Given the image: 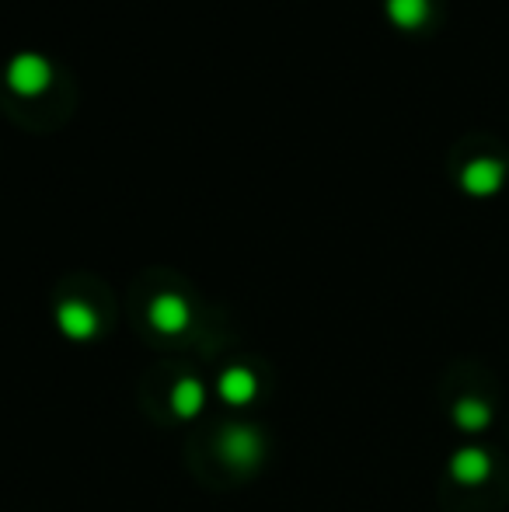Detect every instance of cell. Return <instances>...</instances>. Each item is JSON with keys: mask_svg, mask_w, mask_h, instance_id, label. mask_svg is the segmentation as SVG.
Segmentation results:
<instances>
[{"mask_svg": "<svg viewBox=\"0 0 509 512\" xmlns=\"http://www.w3.org/2000/svg\"><path fill=\"white\" fill-rule=\"evenodd\" d=\"M220 457L234 467H252L262 457V436L252 425H231V429L220 436Z\"/></svg>", "mask_w": 509, "mask_h": 512, "instance_id": "obj_3", "label": "cell"}, {"mask_svg": "<svg viewBox=\"0 0 509 512\" xmlns=\"http://www.w3.org/2000/svg\"><path fill=\"white\" fill-rule=\"evenodd\" d=\"M489 474H492V460H489V453L478 450V446H464V450H457L454 457H450V478H454L457 485L475 488V485H482Z\"/></svg>", "mask_w": 509, "mask_h": 512, "instance_id": "obj_5", "label": "cell"}, {"mask_svg": "<svg viewBox=\"0 0 509 512\" xmlns=\"http://www.w3.org/2000/svg\"><path fill=\"white\" fill-rule=\"evenodd\" d=\"M454 422L464 432H485L492 425V408L482 398H461L454 405Z\"/></svg>", "mask_w": 509, "mask_h": 512, "instance_id": "obj_8", "label": "cell"}, {"mask_svg": "<svg viewBox=\"0 0 509 512\" xmlns=\"http://www.w3.org/2000/svg\"><path fill=\"white\" fill-rule=\"evenodd\" d=\"M49 77H53V70H49L46 56H39V53H18L11 60V67H7V84H11L14 91H21V95L42 91L49 84Z\"/></svg>", "mask_w": 509, "mask_h": 512, "instance_id": "obj_2", "label": "cell"}, {"mask_svg": "<svg viewBox=\"0 0 509 512\" xmlns=\"http://www.w3.org/2000/svg\"><path fill=\"white\" fill-rule=\"evenodd\" d=\"M506 182V164L499 157H475L461 168V189L475 199H489L503 189Z\"/></svg>", "mask_w": 509, "mask_h": 512, "instance_id": "obj_1", "label": "cell"}, {"mask_svg": "<svg viewBox=\"0 0 509 512\" xmlns=\"http://www.w3.org/2000/svg\"><path fill=\"white\" fill-rule=\"evenodd\" d=\"M387 18L394 21L398 28H419V25H426V18H429V0H387Z\"/></svg>", "mask_w": 509, "mask_h": 512, "instance_id": "obj_9", "label": "cell"}, {"mask_svg": "<svg viewBox=\"0 0 509 512\" xmlns=\"http://www.w3.org/2000/svg\"><path fill=\"white\" fill-rule=\"evenodd\" d=\"M150 324H154L157 331H164V335H175V331H182L185 324H189V307H185V300L175 297V293H161V297H154V304H150Z\"/></svg>", "mask_w": 509, "mask_h": 512, "instance_id": "obj_6", "label": "cell"}, {"mask_svg": "<svg viewBox=\"0 0 509 512\" xmlns=\"http://www.w3.org/2000/svg\"><path fill=\"white\" fill-rule=\"evenodd\" d=\"M203 401H206L203 384H199V380H192V377L178 380L175 391H171V408H175V415H182V418L199 415V408H203Z\"/></svg>", "mask_w": 509, "mask_h": 512, "instance_id": "obj_10", "label": "cell"}, {"mask_svg": "<svg viewBox=\"0 0 509 512\" xmlns=\"http://www.w3.org/2000/svg\"><path fill=\"white\" fill-rule=\"evenodd\" d=\"M217 391L227 405H248V401L258 394V380L252 370H245V366H231V370L220 377Z\"/></svg>", "mask_w": 509, "mask_h": 512, "instance_id": "obj_7", "label": "cell"}, {"mask_svg": "<svg viewBox=\"0 0 509 512\" xmlns=\"http://www.w3.org/2000/svg\"><path fill=\"white\" fill-rule=\"evenodd\" d=\"M56 324H60L63 335L74 338V342H88L98 331V314L84 304V300H63V304L56 307Z\"/></svg>", "mask_w": 509, "mask_h": 512, "instance_id": "obj_4", "label": "cell"}]
</instances>
